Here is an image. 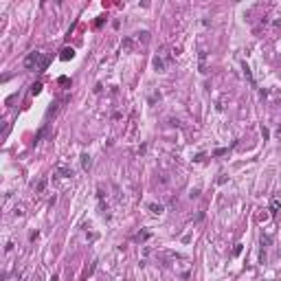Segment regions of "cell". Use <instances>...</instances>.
Returning a JSON list of instances; mask_svg holds the SVG:
<instances>
[{"instance_id": "cell-6", "label": "cell", "mask_w": 281, "mask_h": 281, "mask_svg": "<svg viewBox=\"0 0 281 281\" xmlns=\"http://www.w3.org/2000/svg\"><path fill=\"white\" fill-rule=\"evenodd\" d=\"M44 187H46V178H42V180L37 182V187H35V191H37V193H42V191H44Z\"/></svg>"}, {"instance_id": "cell-8", "label": "cell", "mask_w": 281, "mask_h": 281, "mask_svg": "<svg viewBox=\"0 0 281 281\" xmlns=\"http://www.w3.org/2000/svg\"><path fill=\"white\" fill-rule=\"evenodd\" d=\"M40 90H42V83L37 81V83H33V86H31V95H37Z\"/></svg>"}, {"instance_id": "cell-1", "label": "cell", "mask_w": 281, "mask_h": 281, "mask_svg": "<svg viewBox=\"0 0 281 281\" xmlns=\"http://www.w3.org/2000/svg\"><path fill=\"white\" fill-rule=\"evenodd\" d=\"M49 64H51V57L44 55V53H40V51H33L29 57L24 59V66L29 70H46Z\"/></svg>"}, {"instance_id": "cell-10", "label": "cell", "mask_w": 281, "mask_h": 281, "mask_svg": "<svg viewBox=\"0 0 281 281\" xmlns=\"http://www.w3.org/2000/svg\"><path fill=\"white\" fill-rule=\"evenodd\" d=\"M51 281H59V279H57V277H53V279H51Z\"/></svg>"}, {"instance_id": "cell-4", "label": "cell", "mask_w": 281, "mask_h": 281, "mask_svg": "<svg viewBox=\"0 0 281 281\" xmlns=\"http://www.w3.org/2000/svg\"><path fill=\"white\" fill-rule=\"evenodd\" d=\"M73 55H75V51L66 46V49H62V55H59V57H62L64 62H66V59H70V57H73Z\"/></svg>"}, {"instance_id": "cell-5", "label": "cell", "mask_w": 281, "mask_h": 281, "mask_svg": "<svg viewBox=\"0 0 281 281\" xmlns=\"http://www.w3.org/2000/svg\"><path fill=\"white\" fill-rule=\"evenodd\" d=\"M149 211H152V213H156V215H161V213H163V204H156V202H152V204H149Z\"/></svg>"}, {"instance_id": "cell-9", "label": "cell", "mask_w": 281, "mask_h": 281, "mask_svg": "<svg viewBox=\"0 0 281 281\" xmlns=\"http://www.w3.org/2000/svg\"><path fill=\"white\" fill-rule=\"evenodd\" d=\"M13 250V242H7V246H5V252H11Z\"/></svg>"}, {"instance_id": "cell-2", "label": "cell", "mask_w": 281, "mask_h": 281, "mask_svg": "<svg viewBox=\"0 0 281 281\" xmlns=\"http://www.w3.org/2000/svg\"><path fill=\"white\" fill-rule=\"evenodd\" d=\"M174 59V55H165V53H158L156 57H154V68L158 70V73H163V70H167V64H169Z\"/></svg>"}, {"instance_id": "cell-3", "label": "cell", "mask_w": 281, "mask_h": 281, "mask_svg": "<svg viewBox=\"0 0 281 281\" xmlns=\"http://www.w3.org/2000/svg\"><path fill=\"white\" fill-rule=\"evenodd\" d=\"M55 176H59V178H70V176H73V169H70V167H66L64 163H59L57 169H55Z\"/></svg>"}, {"instance_id": "cell-7", "label": "cell", "mask_w": 281, "mask_h": 281, "mask_svg": "<svg viewBox=\"0 0 281 281\" xmlns=\"http://www.w3.org/2000/svg\"><path fill=\"white\" fill-rule=\"evenodd\" d=\"M81 163H83V169H88V167H90V156L83 154V156H81Z\"/></svg>"}]
</instances>
